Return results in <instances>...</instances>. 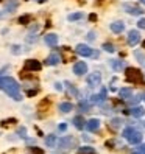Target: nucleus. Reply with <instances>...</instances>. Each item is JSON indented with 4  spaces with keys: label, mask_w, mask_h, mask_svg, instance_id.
<instances>
[{
    "label": "nucleus",
    "mask_w": 145,
    "mask_h": 154,
    "mask_svg": "<svg viewBox=\"0 0 145 154\" xmlns=\"http://www.w3.org/2000/svg\"><path fill=\"white\" fill-rule=\"evenodd\" d=\"M0 89H2L3 92H6L13 100H16V101H20V100H22L20 86H19V83H17L14 78H11V76L0 78Z\"/></svg>",
    "instance_id": "1"
},
{
    "label": "nucleus",
    "mask_w": 145,
    "mask_h": 154,
    "mask_svg": "<svg viewBox=\"0 0 145 154\" xmlns=\"http://www.w3.org/2000/svg\"><path fill=\"white\" fill-rule=\"evenodd\" d=\"M125 76H126V81L128 83H133L136 86H145V78H143V73L136 69V67H126L125 69Z\"/></svg>",
    "instance_id": "2"
},
{
    "label": "nucleus",
    "mask_w": 145,
    "mask_h": 154,
    "mask_svg": "<svg viewBox=\"0 0 145 154\" xmlns=\"http://www.w3.org/2000/svg\"><path fill=\"white\" fill-rule=\"evenodd\" d=\"M123 137L128 140L131 145H137V143L142 142V134L137 129H134V128H126L123 131Z\"/></svg>",
    "instance_id": "3"
},
{
    "label": "nucleus",
    "mask_w": 145,
    "mask_h": 154,
    "mask_svg": "<svg viewBox=\"0 0 145 154\" xmlns=\"http://www.w3.org/2000/svg\"><path fill=\"white\" fill-rule=\"evenodd\" d=\"M123 10L128 13V14H131V16H142L143 14L142 8L137 6V5H134V3H125L123 5Z\"/></svg>",
    "instance_id": "4"
},
{
    "label": "nucleus",
    "mask_w": 145,
    "mask_h": 154,
    "mask_svg": "<svg viewBox=\"0 0 145 154\" xmlns=\"http://www.w3.org/2000/svg\"><path fill=\"white\" fill-rule=\"evenodd\" d=\"M87 84L90 87H95V86H100L102 84V73L100 72H94L87 76Z\"/></svg>",
    "instance_id": "5"
},
{
    "label": "nucleus",
    "mask_w": 145,
    "mask_h": 154,
    "mask_svg": "<svg viewBox=\"0 0 145 154\" xmlns=\"http://www.w3.org/2000/svg\"><path fill=\"white\" fill-rule=\"evenodd\" d=\"M75 51H77V55H80V56H84V58H87V56H92V48L90 47H87V45H84V44H78L77 45V48H75Z\"/></svg>",
    "instance_id": "6"
},
{
    "label": "nucleus",
    "mask_w": 145,
    "mask_h": 154,
    "mask_svg": "<svg viewBox=\"0 0 145 154\" xmlns=\"http://www.w3.org/2000/svg\"><path fill=\"white\" fill-rule=\"evenodd\" d=\"M140 42V34L137 30H131L128 33V45L130 47H134V45H137Z\"/></svg>",
    "instance_id": "7"
},
{
    "label": "nucleus",
    "mask_w": 145,
    "mask_h": 154,
    "mask_svg": "<svg viewBox=\"0 0 145 154\" xmlns=\"http://www.w3.org/2000/svg\"><path fill=\"white\" fill-rule=\"evenodd\" d=\"M42 69L41 62L36 61V59H28L25 61V70H31V72H39Z\"/></svg>",
    "instance_id": "8"
},
{
    "label": "nucleus",
    "mask_w": 145,
    "mask_h": 154,
    "mask_svg": "<svg viewBox=\"0 0 145 154\" xmlns=\"http://www.w3.org/2000/svg\"><path fill=\"white\" fill-rule=\"evenodd\" d=\"M90 98H92V100H90V104H103L105 100H106V87H103L102 92L98 95H92Z\"/></svg>",
    "instance_id": "9"
},
{
    "label": "nucleus",
    "mask_w": 145,
    "mask_h": 154,
    "mask_svg": "<svg viewBox=\"0 0 145 154\" xmlns=\"http://www.w3.org/2000/svg\"><path fill=\"white\" fill-rule=\"evenodd\" d=\"M86 72H87V64H86L84 61H80V62H77V64L74 66V73L78 75V76L80 75H84Z\"/></svg>",
    "instance_id": "10"
},
{
    "label": "nucleus",
    "mask_w": 145,
    "mask_h": 154,
    "mask_svg": "<svg viewBox=\"0 0 145 154\" xmlns=\"http://www.w3.org/2000/svg\"><path fill=\"white\" fill-rule=\"evenodd\" d=\"M86 128L90 131V132H95L100 129V120L98 119H90L87 123H86Z\"/></svg>",
    "instance_id": "11"
},
{
    "label": "nucleus",
    "mask_w": 145,
    "mask_h": 154,
    "mask_svg": "<svg viewBox=\"0 0 145 154\" xmlns=\"http://www.w3.org/2000/svg\"><path fill=\"white\" fill-rule=\"evenodd\" d=\"M44 41H45V44H47L49 47H55V45L58 44V36L53 34V33L45 34V36H44Z\"/></svg>",
    "instance_id": "12"
},
{
    "label": "nucleus",
    "mask_w": 145,
    "mask_h": 154,
    "mask_svg": "<svg viewBox=\"0 0 145 154\" xmlns=\"http://www.w3.org/2000/svg\"><path fill=\"white\" fill-rule=\"evenodd\" d=\"M128 114L133 115V117H136V119H140V117L145 115V109H143V107H140V106H136V107H133V109L128 111Z\"/></svg>",
    "instance_id": "13"
},
{
    "label": "nucleus",
    "mask_w": 145,
    "mask_h": 154,
    "mask_svg": "<svg viewBox=\"0 0 145 154\" xmlns=\"http://www.w3.org/2000/svg\"><path fill=\"white\" fill-rule=\"evenodd\" d=\"M59 61H61V58H59L58 53H52V55L45 59V64H47V66H56Z\"/></svg>",
    "instance_id": "14"
},
{
    "label": "nucleus",
    "mask_w": 145,
    "mask_h": 154,
    "mask_svg": "<svg viewBox=\"0 0 145 154\" xmlns=\"http://www.w3.org/2000/svg\"><path fill=\"white\" fill-rule=\"evenodd\" d=\"M72 142H74V139H72V137H61L59 140H56L58 146H59V148H62V149H64V148H69Z\"/></svg>",
    "instance_id": "15"
},
{
    "label": "nucleus",
    "mask_w": 145,
    "mask_h": 154,
    "mask_svg": "<svg viewBox=\"0 0 145 154\" xmlns=\"http://www.w3.org/2000/svg\"><path fill=\"white\" fill-rule=\"evenodd\" d=\"M123 30H125V23L123 22H114V23H111V31L112 33L120 34Z\"/></svg>",
    "instance_id": "16"
},
{
    "label": "nucleus",
    "mask_w": 145,
    "mask_h": 154,
    "mask_svg": "<svg viewBox=\"0 0 145 154\" xmlns=\"http://www.w3.org/2000/svg\"><path fill=\"white\" fill-rule=\"evenodd\" d=\"M74 125H75V128L77 129H83V128H86V122H84V119L81 115H77L75 119H74Z\"/></svg>",
    "instance_id": "17"
},
{
    "label": "nucleus",
    "mask_w": 145,
    "mask_h": 154,
    "mask_svg": "<svg viewBox=\"0 0 145 154\" xmlns=\"http://www.w3.org/2000/svg\"><path fill=\"white\" fill-rule=\"evenodd\" d=\"M17 0H8V2L5 3V11H8V13H13V11H16V8H17Z\"/></svg>",
    "instance_id": "18"
},
{
    "label": "nucleus",
    "mask_w": 145,
    "mask_h": 154,
    "mask_svg": "<svg viewBox=\"0 0 145 154\" xmlns=\"http://www.w3.org/2000/svg\"><path fill=\"white\" fill-rule=\"evenodd\" d=\"M78 109H80L81 112H89V109H90V103L86 101V100H81V101L78 103Z\"/></svg>",
    "instance_id": "19"
},
{
    "label": "nucleus",
    "mask_w": 145,
    "mask_h": 154,
    "mask_svg": "<svg viewBox=\"0 0 145 154\" xmlns=\"http://www.w3.org/2000/svg\"><path fill=\"white\" fill-rule=\"evenodd\" d=\"M45 145H47L49 148L55 146V145H56V135H53V134L47 135V137H45Z\"/></svg>",
    "instance_id": "20"
},
{
    "label": "nucleus",
    "mask_w": 145,
    "mask_h": 154,
    "mask_svg": "<svg viewBox=\"0 0 145 154\" xmlns=\"http://www.w3.org/2000/svg\"><path fill=\"white\" fill-rule=\"evenodd\" d=\"M119 95H120V98H128L130 95H133V87H123V89H120Z\"/></svg>",
    "instance_id": "21"
},
{
    "label": "nucleus",
    "mask_w": 145,
    "mask_h": 154,
    "mask_svg": "<svg viewBox=\"0 0 145 154\" xmlns=\"http://www.w3.org/2000/svg\"><path fill=\"white\" fill-rule=\"evenodd\" d=\"M111 66H112V69L114 70H125L126 67H125V62L123 61H111Z\"/></svg>",
    "instance_id": "22"
},
{
    "label": "nucleus",
    "mask_w": 145,
    "mask_h": 154,
    "mask_svg": "<svg viewBox=\"0 0 145 154\" xmlns=\"http://www.w3.org/2000/svg\"><path fill=\"white\" fill-rule=\"evenodd\" d=\"M72 109H74L72 103H61V104H59V111H61V112H64V114L70 112Z\"/></svg>",
    "instance_id": "23"
},
{
    "label": "nucleus",
    "mask_w": 145,
    "mask_h": 154,
    "mask_svg": "<svg viewBox=\"0 0 145 154\" xmlns=\"http://www.w3.org/2000/svg\"><path fill=\"white\" fill-rule=\"evenodd\" d=\"M78 154H95V149L90 146H83V148H78Z\"/></svg>",
    "instance_id": "24"
},
{
    "label": "nucleus",
    "mask_w": 145,
    "mask_h": 154,
    "mask_svg": "<svg viewBox=\"0 0 145 154\" xmlns=\"http://www.w3.org/2000/svg\"><path fill=\"white\" fill-rule=\"evenodd\" d=\"M30 20H31V17H30L28 14H24V16L19 17V23H20V25H28Z\"/></svg>",
    "instance_id": "25"
},
{
    "label": "nucleus",
    "mask_w": 145,
    "mask_h": 154,
    "mask_svg": "<svg viewBox=\"0 0 145 154\" xmlns=\"http://www.w3.org/2000/svg\"><path fill=\"white\" fill-rule=\"evenodd\" d=\"M103 50L108 51V53H114V51H115L114 45H112L111 42H105V44H103Z\"/></svg>",
    "instance_id": "26"
},
{
    "label": "nucleus",
    "mask_w": 145,
    "mask_h": 154,
    "mask_svg": "<svg viewBox=\"0 0 145 154\" xmlns=\"http://www.w3.org/2000/svg\"><path fill=\"white\" fill-rule=\"evenodd\" d=\"M81 17H83V13H74V14H69L67 19H69L70 22H74V20H80Z\"/></svg>",
    "instance_id": "27"
},
{
    "label": "nucleus",
    "mask_w": 145,
    "mask_h": 154,
    "mask_svg": "<svg viewBox=\"0 0 145 154\" xmlns=\"http://www.w3.org/2000/svg\"><path fill=\"white\" fill-rule=\"evenodd\" d=\"M66 86H67V89H69V92L74 95V97H78V90L75 89V86L74 84H70V83H66Z\"/></svg>",
    "instance_id": "28"
},
{
    "label": "nucleus",
    "mask_w": 145,
    "mask_h": 154,
    "mask_svg": "<svg viewBox=\"0 0 145 154\" xmlns=\"http://www.w3.org/2000/svg\"><path fill=\"white\" fill-rule=\"evenodd\" d=\"M139 100H140V97H133V95H130L128 98H126V101H128L130 104H136Z\"/></svg>",
    "instance_id": "29"
},
{
    "label": "nucleus",
    "mask_w": 145,
    "mask_h": 154,
    "mask_svg": "<svg viewBox=\"0 0 145 154\" xmlns=\"http://www.w3.org/2000/svg\"><path fill=\"white\" fill-rule=\"evenodd\" d=\"M111 123H112V125H111V126H112V128H114V129H117V128H119V126H120V125H122L123 122H122L120 119H114V120H112Z\"/></svg>",
    "instance_id": "30"
},
{
    "label": "nucleus",
    "mask_w": 145,
    "mask_h": 154,
    "mask_svg": "<svg viewBox=\"0 0 145 154\" xmlns=\"http://www.w3.org/2000/svg\"><path fill=\"white\" fill-rule=\"evenodd\" d=\"M13 123H17L16 119H8V120H3L2 122V126H8V125H13Z\"/></svg>",
    "instance_id": "31"
},
{
    "label": "nucleus",
    "mask_w": 145,
    "mask_h": 154,
    "mask_svg": "<svg viewBox=\"0 0 145 154\" xmlns=\"http://www.w3.org/2000/svg\"><path fill=\"white\" fill-rule=\"evenodd\" d=\"M17 134H19L20 137L25 139V137H27V129H25V128H19V129H17Z\"/></svg>",
    "instance_id": "32"
},
{
    "label": "nucleus",
    "mask_w": 145,
    "mask_h": 154,
    "mask_svg": "<svg viewBox=\"0 0 145 154\" xmlns=\"http://www.w3.org/2000/svg\"><path fill=\"white\" fill-rule=\"evenodd\" d=\"M31 152H33V154H44V151H42L41 148H38V146H33V148H31Z\"/></svg>",
    "instance_id": "33"
},
{
    "label": "nucleus",
    "mask_w": 145,
    "mask_h": 154,
    "mask_svg": "<svg viewBox=\"0 0 145 154\" xmlns=\"http://www.w3.org/2000/svg\"><path fill=\"white\" fill-rule=\"evenodd\" d=\"M137 26L140 30H145V19H140L139 22H137Z\"/></svg>",
    "instance_id": "34"
},
{
    "label": "nucleus",
    "mask_w": 145,
    "mask_h": 154,
    "mask_svg": "<svg viewBox=\"0 0 145 154\" xmlns=\"http://www.w3.org/2000/svg\"><path fill=\"white\" fill-rule=\"evenodd\" d=\"M87 39H89V41H94V39H95V33L90 31V33L87 34Z\"/></svg>",
    "instance_id": "35"
},
{
    "label": "nucleus",
    "mask_w": 145,
    "mask_h": 154,
    "mask_svg": "<svg viewBox=\"0 0 145 154\" xmlns=\"http://www.w3.org/2000/svg\"><path fill=\"white\" fill-rule=\"evenodd\" d=\"M66 129H67V125L66 123H61L59 125V131H66Z\"/></svg>",
    "instance_id": "36"
},
{
    "label": "nucleus",
    "mask_w": 145,
    "mask_h": 154,
    "mask_svg": "<svg viewBox=\"0 0 145 154\" xmlns=\"http://www.w3.org/2000/svg\"><path fill=\"white\" fill-rule=\"evenodd\" d=\"M89 20H90V22L97 20V14H90V16H89Z\"/></svg>",
    "instance_id": "37"
},
{
    "label": "nucleus",
    "mask_w": 145,
    "mask_h": 154,
    "mask_svg": "<svg viewBox=\"0 0 145 154\" xmlns=\"http://www.w3.org/2000/svg\"><path fill=\"white\" fill-rule=\"evenodd\" d=\"M20 47H17V45H14L13 47V53H20V50H19Z\"/></svg>",
    "instance_id": "38"
},
{
    "label": "nucleus",
    "mask_w": 145,
    "mask_h": 154,
    "mask_svg": "<svg viewBox=\"0 0 145 154\" xmlns=\"http://www.w3.org/2000/svg\"><path fill=\"white\" fill-rule=\"evenodd\" d=\"M115 145V142L114 140H109V142H106V146H114Z\"/></svg>",
    "instance_id": "39"
},
{
    "label": "nucleus",
    "mask_w": 145,
    "mask_h": 154,
    "mask_svg": "<svg viewBox=\"0 0 145 154\" xmlns=\"http://www.w3.org/2000/svg\"><path fill=\"white\" fill-rule=\"evenodd\" d=\"M55 89H56V90H59V92H61V90H62V86H61L59 83H56V84H55Z\"/></svg>",
    "instance_id": "40"
},
{
    "label": "nucleus",
    "mask_w": 145,
    "mask_h": 154,
    "mask_svg": "<svg viewBox=\"0 0 145 154\" xmlns=\"http://www.w3.org/2000/svg\"><path fill=\"white\" fill-rule=\"evenodd\" d=\"M140 151H142V154H145V143L140 145Z\"/></svg>",
    "instance_id": "41"
},
{
    "label": "nucleus",
    "mask_w": 145,
    "mask_h": 154,
    "mask_svg": "<svg viewBox=\"0 0 145 154\" xmlns=\"http://www.w3.org/2000/svg\"><path fill=\"white\" fill-rule=\"evenodd\" d=\"M139 2H140L142 5H145V0H139Z\"/></svg>",
    "instance_id": "42"
},
{
    "label": "nucleus",
    "mask_w": 145,
    "mask_h": 154,
    "mask_svg": "<svg viewBox=\"0 0 145 154\" xmlns=\"http://www.w3.org/2000/svg\"><path fill=\"white\" fill-rule=\"evenodd\" d=\"M38 2H45V0H38Z\"/></svg>",
    "instance_id": "43"
},
{
    "label": "nucleus",
    "mask_w": 145,
    "mask_h": 154,
    "mask_svg": "<svg viewBox=\"0 0 145 154\" xmlns=\"http://www.w3.org/2000/svg\"><path fill=\"white\" fill-rule=\"evenodd\" d=\"M133 154H140V152H133Z\"/></svg>",
    "instance_id": "44"
},
{
    "label": "nucleus",
    "mask_w": 145,
    "mask_h": 154,
    "mask_svg": "<svg viewBox=\"0 0 145 154\" xmlns=\"http://www.w3.org/2000/svg\"><path fill=\"white\" fill-rule=\"evenodd\" d=\"M142 100H145V95H143V97H142Z\"/></svg>",
    "instance_id": "45"
},
{
    "label": "nucleus",
    "mask_w": 145,
    "mask_h": 154,
    "mask_svg": "<svg viewBox=\"0 0 145 154\" xmlns=\"http://www.w3.org/2000/svg\"><path fill=\"white\" fill-rule=\"evenodd\" d=\"M143 48H145V42H143Z\"/></svg>",
    "instance_id": "46"
},
{
    "label": "nucleus",
    "mask_w": 145,
    "mask_h": 154,
    "mask_svg": "<svg viewBox=\"0 0 145 154\" xmlns=\"http://www.w3.org/2000/svg\"><path fill=\"white\" fill-rule=\"evenodd\" d=\"M0 2H3V0H0Z\"/></svg>",
    "instance_id": "47"
},
{
    "label": "nucleus",
    "mask_w": 145,
    "mask_h": 154,
    "mask_svg": "<svg viewBox=\"0 0 145 154\" xmlns=\"http://www.w3.org/2000/svg\"><path fill=\"white\" fill-rule=\"evenodd\" d=\"M143 126H145V123H143Z\"/></svg>",
    "instance_id": "48"
}]
</instances>
